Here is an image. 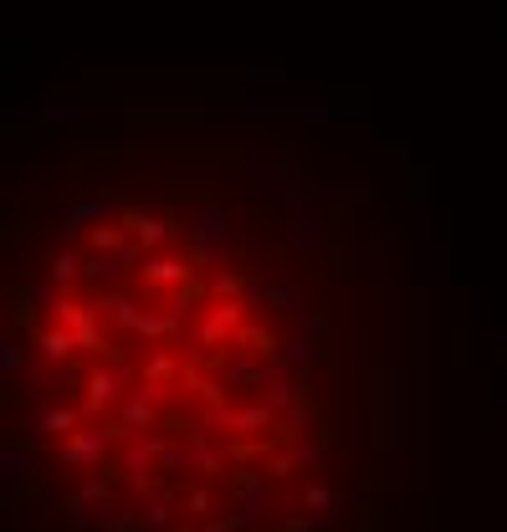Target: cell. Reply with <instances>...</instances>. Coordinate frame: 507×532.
Returning <instances> with one entry per match:
<instances>
[{"mask_svg":"<svg viewBox=\"0 0 507 532\" xmlns=\"http://www.w3.org/2000/svg\"><path fill=\"white\" fill-rule=\"evenodd\" d=\"M26 476L77 532H318L344 348L303 261L210 200H118L21 266Z\"/></svg>","mask_w":507,"mask_h":532,"instance_id":"cell-1","label":"cell"}]
</instances>
